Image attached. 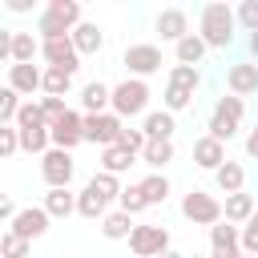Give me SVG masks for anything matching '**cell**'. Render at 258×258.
Segmentation results:
<instances>
[{
	"label": "cell",
	"instance_id": "obj_1",
	"mask_svg": "<svg viewBox=\"0 0 258 258\" xmlns=\"http://www.w3.org/2000/svg\"><path fill=\"white\" fill-rule=\"evenodd\" d=\"M117 198H121L117 177H113V173H93V177L85 181V189L77 194V214L89 218V222H101Z\"/></svg>",
	"mask_w": 258,
	"mask_h": 258
},
{
	"label": "cell",
	"instance_id": "obj_2",
	"mask_svg": "<svg viewBox=\"0 0 258 258\" xmlns=\"http://www.w3.org/2000/svg\"><path fill=\"white\" fill-rule=\"evenodd\" d=\"M234 12L226 8V4H206L202 8V40H206V48H230L234 44Z\"/></svg>",
	"mask_w": 258,
	"mask_h": 258
},
{
	"label": "cell",
	"instance_id": "obj_3",
	"mask_svg": "<svg viewBox=\"0 0 258 258\" xmlns=\"http://www.w3.org/2000/svg\"><path fill=\"white\" fill-rule=\"evenodd\" d=\"M109 113H117L121 121H125V117H145V113H149V85L137 81V77H125L121 85H113Z\"/></svg>",
	"mask_w": 258,
	"mask_h": 258
},
{
	"label": "cell",
	"instance_id": "obj_4",
	"mask_svg": "<svg viewBox=\"0 0 258 258\" xmlns=\"http://www.w3.org/2000/svg\"><path fill=\"white\" fill-rule=\"evenodd\" d=\"M242 113H246L242 97H234V93H230V97H218V105H214V113H210V125H206V129H210V137L226 145V141L238 133V125H242Z\"/></svg>",
	"mask_w": 258,
	"mask_h": 258
},
{
	"label": "cell",
	"instance_id": "obj_5",
	"mask_svg": "<svg viewBox=\"0 0 258 258\" xmlns=\"http://www.w3.org/2000/svg\"><path fill=\"white\" fill-rule=\"evenodd\" d=\"M198 81H202L198 69H189V64H173L169 85H165V109H169V113L189 109V105H194V89H198Z\"/></svg>",
	"mask_w": 258,
	"mask_h": 258
},
{
	"label": "cell",
	"instance_id": "obj_6",
	"mask_svg": "<svg viewBox=\"0 0 258 258\" xmlns=\"http://www.w3.org/2000/svg\"><path fill=\"white\" fill-rule=\"evenodd\" d=\"M181 214L194 222V226H218L222 222V202L214 194H202V189H189L181 198Z\"/></svg>",
	"mask_w": 258,
	"mask_h": 258
},
{
	"label": "cell",
	"instance_id": "obj_7",
	"mask_svg": "<svg viewBox=\"0 0 258 258\" xmlns=\"http://www.w3.org/2000/svg\"><path fill=\"white\" fill-rule=\"evenodd\" d=\"M48 141H52V149H77L81 141H85V113H77V109H69L60 121H52L48 125Z\"/></svg>",
	"mask_w": 258,
	"mask_h": 258
},
{
	"label": "cell",
	"instance_id": "obj_8",
	"mask_svg": "<svg viewBox=\"0 0 258 258\" xmlns=\"http://www.w3.org/2000/svg\"><path fill=\"white\" fill-rule=\"evenodd\" d=\"M121 133H125V121H121L117 113H93V117H85V141H93V145H101V149L117 145Z\"/></svg>",
	"mask_w": 258,
	"mask_h": 258
},
{
	"label": "cell",
	"instance_id": "obj_9",
	"mask_svg": "<svg viewBox=\"0 0 258 258\" xmlns=\"http://www.w3.org/2000/svg\"><path fill=\"white\" fill-rule=\"evenodd\" d=\"M129 250H133L137 258H161V254L169 250V230H165V226H133Z\"/></svg>",
	"mask_w": 258,
	"mask_h": 258
},
{
	"label": "cell",
	"instance_id": "obj_10",
	"mask_svg": "<svg viewBox=\"0 0 258 258\" xmlns=\"http://www.w3.org/2000/svg\"><path fill=\"white\" fill-rule=\"evenodd\" d=\"M73 153L69 149H48L44 157H40V177L48 181V189H69V181H73Z\"/></svg>",
	"mask_w": 258,
	"mask_h": 258
},
{
	"label": "cell",
	"instance_id": "obj_11",
	"mask_svg": "<svg viewBox=\"0 0 258 258\" xmlns=\"http://www.w3.org/2000/svg\"><path fill=\"white\" fill-rule=\"evenodd\" d=\"M121 60H125V69H129V77H137V81H145L149 73H157V69H161V48H157V44H129Z\"/></svg>",
	"mask_w": 258,
	"mask_h": 258
},
{
	"label": "cell",
	"instance_id": "obj_12",
	"mask_svg": "<svg viewBox=\"0 0 258 258\" xmlns=\"http://www.w3.org/2000/svg\"><path fill=\"white\" fill-rule=\"evenodd\" d=\"M48 214H44V206H20L16 210V218H12V234H20L24 242H32V238H44L48 234Z\"/></svg>",
	"mask_w": 258,
	"mask_h": 258
},
{
	"label": "cell",
	"instance_id": "obj_13",
	"mask_svg": "<svg viewBox=\"0 0 258 258\" xmlns=\"http://www.w3.org/2000/svg\"><path fill=\"white\" fill-rule=\"evenodd\" d=\"M40 56L48 60V69H64L69 77L81 69V52L73 48V36H64V40H44V44H40Z\"/></svg>",
	"mask_w": 258,
	"mask_h": 258
},
{
	"label": "cell",
	"instance_id": "obj_14",
	"mask_svg": "<svg viewBox=\"0 0 258 258\" xmlns=\"http://www.w3.org/2000/svg\"><path fill=\"white\" fill-rule=\"evenodd\" d=\"M210 258H242V246H238V226H230V222L210 226Z\"/></svg>",
	"mask_w": 258,
	"mask_h": 258
},
{
	"label": "cell",
	"instance_id": "obj_15",
	"mask_svg": "<svg viewBox=\"0 0 258 258\" xmlns=\"http://www.w3.org/2000/svg\"><path fill=\"white\" fill-rule=\"evenodd\" d=\"M153 28L161 32V40H181V36H189V16L181 12V8H165V12H157V20H153Z\"/></svg>",
	"mask_w": 258,
	"mask_h": 258
},
{
	"label": "cell",
	"instance_id": "obj_16",
	"mask_svg": "<svg viewBox=\"0 0 258 258\" xmlns=\"http://www.w3.org/2000/svg\"><path fill=\"white\" fill-rule=\"evenodd\" d=\"M44 81V69L36 64H8V89H16L20 97H32Z\"/></svg>",
	"mask_w": 258,
	"mask_h": 258
},
{
	"label": "cell",
	"instance_id": "obj_17",
	"mask_svg": "<svg viewBox=\"0 0 258 258\" xmlns=\"http://www.w3.org/2000/svg\"><path fill=\"white\" fill-rule=\"evenodd\" d=\"M226 85H230V93L234 97H250V93H258V64H230L226 69Z\"/></svg>",
	"mask_w": 258,
	"mask_h": 258
},
{
	"label": "cell",
	"instance_id": "obj_18",
	"mask_svg": "<svg viewBox=\"0 0 258 258\" xmlns=\"http://www.w3.org/2000/svg\"><path fill=\"white\" fill-rule=\"evenodd\" d=\"M141 129H145V137H149V141H173L177 121H173V113H169V109H153V113H145V117H141Z\"/></svg>",
	"mask_w": 258,
	"mask_h": 258
},
{
	"label": "cell",
	"instance_id": "obj_19",
	"mask_svg": "<svg viewBox=\"0 0 258 258\" xmlns=\"http://www.w3.org/2000/svg\"><path fill=\"white\" fill-rule=\"evenodd\" d=\"M194 161H198L202 169H210V173H214L218 165H226V145H222V141H214V137L206 133V137H198V141H194Z\"/></svg>",
	"mask_w": 258,
	"mask_h": 258
},
{
	"label": "cell",
	"instance_id": "obj_20",
	"mask_svg": "<svg viewBox=\"0 0 258 258\" xmlns=\"http://www.w3.org/2000/svg\"><path fill=\"white\" fill-rule=\"evenodd\" d=\"M254 218V198L250 194H230L226 202H222V222H230V226H246Z\"/></svg>",
	"mask_w": 258,
	"mask_h": 258
},
{
	"label": "cell",
	"instance_id": "obj_21",
	"mask_svg": "<svg viewBox=\"0 0 258 258\" xmlns=\"http://www.w3.org/2000/svg\"><path fill=\"white\" fill-rule=\"evenodd\" d=\"M101 44H105V32H101L97 24L81 20V24L73 28V48H77L81 56H97V52H101Z\"/></svg>",
	"mask_w": 258,
	"mask_h": 258
},
{
	"label": "cell",
	"instance_id": "obj_22",
	"mask_svg": "<svg viewBox=\"0 0 258 258\" xmlns=\"http://www.w3.org/2000/svg\"><path fill=\"white\" fill-rule=\"evenodd\" d=\"M109 101H113V89H109L105 81H89V85L81 89L85 117H93V113H109Z\"/></svg>",
	"mask_w": 258,
	"mask_h": 258
},
{
	"label": "cell",
	"instance_id": "obj_23",
	"mask_svg": "<svg viewBox=\"0 0 258 258\" xmlns=\"http://www.w3.org/2000/svg\"><path fill=\"white\" fill-rule=\"evenodd\" d=\"M129 165H137V153H129L125 145H109V149H101V173H125Z\"/></svg>",
	"mask_w": 258,
	"mask_h": 258
},
{
	"label": "cell",
	"instance_id": "obj_24",
	"mask_svg": "<svg viewBox=\"0 0 258 258\" xmlns=\"http://www.w3.org/2000/svg\"><path fill=\"white\" fill-rule=\"evenodd\" d=\"M214 181H218V189L230 198V194H242V181H246V169L238 165V161H230L226 157V165H218L214 169Z\"/></svg>",
	"mask_w": 258,
	"mask_h": 258
},
{
	"label": "cell",
	"instance_id": "obj_25",
	"mask_svg": "<svg viewBox=\"0 0 258 258\" xmlns=\"http://www.w3.org/2000/svg\"><path fill=\"white\" fill-rule=\"evenodd\" d=\"M173 52H177V64L198 69V64H202V56H206V40H202L198 32H189V36H181V40L173 44Z\"/></svg>",
	"mask_w": 258,
	"mask_h": 258
},
{
	"label": "cell",
	"instance_id": "obj_26",
	"mask_svg": "<svg viewBox=\"0 0 258 258\" xmlns=\"http://www.w3.org/2000/svg\"><path fill=\"white\" fill-rule=\"evenodd\" d=\"M141 161H145L153 173H161V169L173 161V141H145V149H141Z\"/></svg>",
	"mask_w": 258,
	"mask_h": 258
},
{
	"label": "cell",
	"instance_id": "obj_27",
	"mask_svg": "<svg viewBox=\"0 0 258 258\" xmlns=\"http://www.w3.org/2000/svg\"><path fill=\"white\" fill-rule=\"evenodd\" d=\"M44 214H48V218H69V214H77V194H69V189H48V194H44Z\"/></svg>",
	"mask_w": 258,
	"mask_h": 258
},
{
	"label": "cell",
	"instance_id": "obj_28",
	"mask_svg": "<svg viewBox=\"0 0 258 258\" xmlns=\"http://www.w3.org/2000/svg\"><path fill=\"white\" fill-rule=\"evenodd\" d=\"M129 234H133V218H129V214L113 210V214H105V218H101V238L121 242V238H129Z\"/></svg>",
	"mask_w": 258,
	"mask_h": 258
},
{
	"label": "cell",
	"instance_id": "obj_29",
	"mask_svg": "<svg viewBox=\"0 0 258 258\" xmlns=\"http://www.w3.org/2000/svg\"><path fill=\"white\" fill-rule=\"evenodd\" d=\"M36 52H40V40L32 32H16L12 36V64H32Z\"/></svg>",
	"mask_w": 258,
	"mask_h": 258
},
{
	"label": "cell",
	"instance_id": "obj_30",
	"mask_svg": "<svg viewBox=\"0 0 258 258\" xmlns=\"http://www.w3.org/2000/svg\"><path fill=\"white\" fill-rule=\"evenodd\" d=\"M16 133H20V149H24V153H40V157H44V153L52 149L48 125H40V129H16Z\"/></svg>",
	"mask_w": 258,
	"mask_h": 258
},
{
	"label": "cell",
	"instance_id": "obj_31",
	"mask_svg": "<svg viewBox=\"0 0 258 258\" xmlns=\"http://www.w3.org/2000/svg\"><path fill=\"white\" fill-rule=\"evenodd\" d=\"M137 185H141V194H145L149 206H161V202L169 198V177H165V173H149V177H141Z\"/></svg>",
	"mask_w": 258,
	"mask_h": 258
},
{
	"label": "cell",
	"instance_id": "obj_32",
	"mask_svg": "<svg viewBox=\"0 0 258 258\" xmlns=\"http://www.w3.org/2000/svg\"><path fill=\"white\" fill-rule=\"evenodd\" d=\"M40 89H44V97H64V93L73 89V77H69L64 69H44Z\"/></svg>",
	"mask_w": 258,
	"mask_h": 258
},
{
	"label": "cell",
	"instance_id": "obj_33",
	"mask_svg": "<svg viewBox=\"0 0 258 258\" xmlns=\"http://www.w3.org/2000/svg\"><path fill=\"white\" fill-rule=\"evenodd\" d=\"M117 210L121 214H141V210H149V202H145V194H141V185H125L121 189V198H117Z\"/></svg>",
	"mask_w": 258,
	"mask_h": 258
},
{
	"label": "cell",
	"instance_id": "obj_34",
	"mask_svg": "<svg viewBox=\"0 0 258 258\" xmlns=\"http://www.w3.org/2000/svg\"><path fill=\"white\" fill-rule=\"evenodd\" d=\"M40 125H48L44 113H40V101H24L20 113H16V129H40Z\"/></svg>",
	"mask_w": 258,
	"mask_h": 258
},
{
	"label": "cell",
	"instance_id": "obj_35",
	"mask_svg": "<svg viewBox=\"0 0 258 258\" xmlns=\"http://www.w3.org/2000/svg\"><path fill=\"white\" fill-rule=\"evenodd\" d=\"M28 250H32V242H24L20 234H0V258H28Z\"/></svg>",
	"mask_w": 258,
	"mask_h": 258
},
{
	"label": "cell",
	"instance_id": "obj_36",
	"mask_svg": "<svg viewBox=\"0 0 258 258\" xmlns=\"http://www.w3.org/2000/svg\"><path fill=\"white\" fill-rule=\"evenodd\" d=\"M20 105H24V101H20V93L4 85V89H0V125H8V121H16V113H20Z\"/></svg>",
	"mask_w": 258,
	"mask_h": 258
},
{
	"label": "cell",
	"instance_id": "obj_37",
	"mask_svg": "<svg viewBox=\"0 0 258 258\" xmlns=\"http://www.w3.org/2000/svg\"><path fill=\"white\" fill-rule=\"evenodd\" d=\"M238 246H242V254H254V258H258V210H254V218L238 230Z\"/></svg>",
	"mask_w": 258,
	"mask_h": 258
},
{
	"label": "cell",
	"instance_id": "obj_38",
	"mask_svg": "<svg viewBox=\"0 0 258 258\" xmlns=\"http://www.w3.org/2000/svg\"><path fill=\"white\" fill-rule=\"evenodd\" d=\"M12 153H20V133H16V125H0V161Z\"/></svg>",
	"mask_w": 258,
	"mask_h": 258
},
{
	"label": "cell",
	"instance_id": "obj_39",
	"mask_svg": "<svg viewBox=\"0 0 258 258\" xmlns=\"http://www.w3.org/2000/svg\"><path fill=\"white\" fill-rule=\"evenodd\" d=\"M234 20H238L242 28H250V32H258V0H242L238 12H234Z\"/></svg>",
	"mask_w": 258,
	"mask_h": 258
},
{
	"label": "cell",
	"instance_id": "obj_40",
	"mask_svg": "<svg viewBox=\"0 0 258 258\" xmlns=\"http://www.w3.org/2000/svg\"><path fill=\"white\" fill-rule=\"evenodd\" d=\"M40 113H44V121L52 125V121H60V117L69 113V105H64V97H40Z\"/></svg>",
	"mask_w": 258,
	"mask_h": 258
},
{
	"label": "cell",
	"instance_id": "obj_41",
	"mask_svg": "<svg viewBox=\"0 0 258 258\" xmlns=\"http://www.w3.org/2000/svg\"><path fill=\"white\" fill-rule=\"evenodd\" d=\"M145 141H149V137H145V129H129V125H125V133H121V141H117V145H125L129 153H137V157H141Z\"/></svg>",
	"mask_w": 258,
	"mask_h": 258
},
{
	"label": "cell",
	"instance_id": "obj_42",
	"mask_svg": "<svg viewBox=\"0 0 258 258\" xmlns=\"http://www.w3.org/2000/svg\"><path fill=\"white\" fill-rule=\"evenodd\" d=\"M12 36H16V32L0 28V64H4V60H12Z\"/></svg>",
	"mask_w": 258,
	"mask_h": 258
},
{
	"label": "cell",
	"instance_id": "obj_43",
	"mask_svg": "<svg viewBox=\"0 0 258 258\" xmlns=\"http://www.w3.org/2000/svg\"><path fill=\"white\" fill-rule=\"evenodd\" d=\"M12 218H16V202L8 194H0V222H12Z\"/></svg>",
	"mask_w": 258,
	"mask_h": 258
},
{
	"label": "cell",
	"instance_id": "obj_44",
	"mask_svg": "<svg viewBox=\"0 0 258 258\" xmlns=\"http://www.w3.org/2000/svg\"><path fill=\"white\" fill-rule=\"evenodd\" d=\"M246 153H250V157H258V125H254V129H250V137H246Z\"/></svg>",
	"mask_w": 258,
	"mask_h": 258
},
{
	"label": "cell",
	"instance_id": "obj_45",
	"mask_svg": "<svg viewBox=\"0 0 258 258\" xmlns=\"http://www.w3.org/2000/svg\"><path fill=\"white\" fill-rule=\"evenodd\" d=\"M8 12H32V0H8Z\"/></svg>",
	"mask_w": 258,
	"mask_h": 258
},
{
	"label": "cell",
	"instance_id": "obj_46",
	"mask_svg": "<svg viewBox=\"0 0 258 258\" xmlns=\"http://www.w3.org/2000/svg\"><path fill=\"white\" fill-rule=\"evenodd\" d=\"M250 52L258 56V32H250Z\"/></svg>",
	"mask_w": 258,
	"mask_h": 258
},
{
	"label": "cell",
	"instance_id": "obj_47",
	"mask_svg": "<svg viewBox=\"0 0 258 258\" xmlns=\"http://www.w3.org/2000/svg\"><path fill=\"white\" fill-rule=\"evenodd\" d=\"M161 258H185V254H173V250H165V254H161Z\"/></svg>",
	"mask_w": 258,
	"mask_h": 258
},
{
	"label": "cell",
	"instance_id": "obj_48",
	"mask_svg": "<svg viewBox=\"0 0 258 258\" xmlns=\"http://www.w3.org/2000/svg\"><path fill=\"white\" fill-rule=\"evenodd\" d=\"M185 258H206V254H185Z\"/></svg>",
	"mask_w": 258,
	"mask_h": 258
},
{
	"label": "cell",
	"instance_id": "obj_49",
	"mask_svg": "<svg viewBox=\"0 0 258 258\" xmlns=\"http://www.w3.org/2000/svg\"><path fill=\"white\" fill-rule=\"evenodd\" d=\"M242 258H254V254H242Z\"/></svg>",
	"mask_w": 258,
	"mask_h": 258
}]
</instances>
